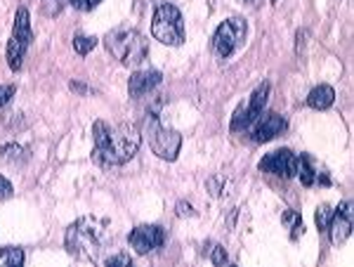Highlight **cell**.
I'll return each mask as SVG.
<instances>
[{
	"label": "cell",
	"mask_w": 354,
	"mask_h": 267,
	"mask_svg": "<svg viewBox=\"0 0 354 267\" xmlns=\"http://www.w3.org/2000/svg\"><path fill=\"white\" fill-rule=\"evenodd\" d=\"M95 154L93 158L102 166H123L140 151L142 135L133 123H111L95 121Z\"/></svg>",
	"instance_id": "obj_1"
},
{
	"label": "cell",
	"mask_w": 354,
	"mask_h": 267,
	"mask_svg": "<svg viewBox=\"0 0 354 267\" xmlns=\"http://www.w3.org/2000/svg\"><path fill=\"white\" fill-rule=\"evenodd\" d=\"M111 246V230L106 218H95V215H85L76 220L66 230V251L76 260L85 263H100L104 251Z\"/></svg>",
	"instance_id": "obj_2"
},
{
	"label": "cell",
	"mask_w": 354,
	"mask_h": 267,
	"mask_svg": "<svg viewBox=\"0 0 354 267\" xmlns=\"http://www.w3.org/2000/svg\"><path fill=\"white\" fill-rule=\"evenodd\" d=\"M106 50L121 59V64L125 66H140L142 62L149 55V41L142 36L140 31H125V28H118V31L106 33L104 38Z\"/></svg>",
	"instance_id": "obj_3"
},
{
	"label": "cell",
	"mask_w": 354,
	"mask_h": 267,
	"mask_svg": "<svg viewBox=\"0 0 354 267\" xmlns=\"http://www.w3.org/2000/svg\"><path fill=\"white\" fill-rule=\"evenodd\" d=\"M151 33L163 45H182L185 43V19L180 10L170 3H163L156 8L151 21Z\"/></svg>",
	"instance_id": "obj_4"
},
{
	"label": "cell",
	"mask_w": 354,
	"mask_h": 267,
	"mask_svg": "<svg viewBox=\"0 0 354 267\" xmlns=\"http://www.w3.org/2000/svg\"><path fill=\"white\" fill-rule=\"evenodd\" d=\"M33 41V31H31V21H28V10L26 8H19L17 10V17H15V28H12V36H10V43H8V64L12 71H19L21 64H24V55L28 50V45Z\"/></svg>",
	"instance_id": "obj_5"
},
{
	"label": "cell",
	"mask_w": 354,
	"mask_h": 267,
	"mask_svg": "<svg viewBox=\"0 0 354 267\" xmlns=\"http://www.w3.org/2000/svg\"><path fill=\"white\" fill-rule=\"evenodd\" d=\"M245 33H248V26L241 17H232V19H225L218 26L213 36V53L218 59H227V57L234 55V50L241 48L245 43Z\"/></svg>",
	"instance_id": "obj_6"
},
{
	"label": "cell",
	"mask_w": 354,
	"mask_h": 267,
	"mask_svg": "<svg viewBox=\"0 0 354 267\" xmlns=\"http://www.w3.org/2000/svg\"><path fill=\"white\" fill-rule=\"evenodd\" d=\"M147 133H149V147L151 151L163 161H175L177 151H180L182 138L175 133V130H168L158 123L156 116H149L147 121Z\"/></svg>",
	"instance_id": "obj_7"
},
{
	"label": "cell",
	"mask_w": 354,
	"mask_h": 267,
	"mask_svg": "<svg viewBox=\"0 0 354 267\" xmlns=\"http://www.w3.org/2000/svg\"><path fill=\"white\" fill-rule=\"evenodd\" d=\"M267 98H270V83L265 81V83H260L258 88H255V93L250 95L248 104L243 102V104L234 111L232 126H230L234 133H239V130H248L255 121H258V118L262 116V111H265Z\"/></svg>",
	"instance_id": "obj_8"
},
{
	"label": "cell",
	"mask_w": 354,
	"mask_h": 267,
	"mask_svg": "<svg viewBox=\"0 0 354 267\" xmlns=\"http://www.w3.org/2000/svg\"><path fill=\"white\" fill-rule=\"evenodd\" d=\"M163 241H165V230L158 225H140L128 234L130 248H133L137 255H147V253L156 251V248L163 246Z\"/></svg>",
	"instance_id": "obj_9"
},
{
	"label": "cell",
	"mask_w": 354,
	"mask_h": 267,
	"mask_svg": "<svg viewBox=\"0 0 354 267\" xmlns=\"http://www.w3.org/2000/svg\"><path fill=\"white\" fill-rule=\"evenodd\" d=\"M258 168L265 170V173L279 175L283 180H290L298 175V156L290 149H277L272 154H267L265 158H260Z\"/></svg>",
	"instance_id": "obj_10"
},
{
	"label": "cell",
	"mask_w": 354,
	"mask_h": 267,
	"mask_svg": "<svg viewBox=\"0 0 354 267\" xmlns=\"http://www.w3.org/2000/svg\"><path fill=\"white\" fill-rule=\"evenodd\" d=\"M352 227H354V211H352V201H345L340 203L338 208L330 215V223H328V234H330V241L335 246H340L347 237L352 234Z\"/></svg>",
	"instance_id": "obj_11"
},
{
	"label": "cell",
	"mask_w": 354,
	"mask_h": 267,
	"mask_svg": "<svg viewBox=\"0 0 354 267\" xmlns=\"http://www.w3.org/2000/svg\"><path fill=\"white\" fill-rule=\"evenodd\" d=\"M253 126H255L253 128V140L255 142H270V140L286 133L288 123H286V118L279 116L277 111H270V113L262 111V116L253 123Z\"/></svg>",
	"instance_id": "obj_12"
},
{
	"label": "cell",
	"mask_w": 354,
	"mask_h": 267,
	"mask_svg": "<svg viewBox=\"0 0 354 267\" xmlns=\"http://www.w3.org/2000/svg\"><path fill=\"white\" fill-rule=\"evenodd\" d=\"M161 71H137L130 76L128 81V93L130 98H142V95L151 93L158 83H161Z\"/></svg>",
	"instance_id": "obj_13"
},
{
	"label": "cell",
	"mask_w": 354,
	"mask_h": 267,
	"mask_svg": "<svg viewBox=\"0 0 354 267\" xmlns=\"http://www.w3.org/2000/svg\"><path fill=\"white\" fill-rule=\"evenodd\" d=\"M333 102H335V90L330 88V85H317V88L307 95V104H310L312 109H319V111L328 109Z\"/></svg>",
	"instance_id": "obj_14"
},
{
	"label": "cell",
	"mask_w": 354,
	"mask_h": 267,
	"mask_svg": "<svg viewBox=\"0 0 354 267\" xmlns=\"http://www.w3.org/2000/svg\"><path fill=\"white\" fill-rule=\"evenodd\" d=\"M319 173H322V170L317 168V163H314L312 156H307V154L298 156V175H300V183L302 185L312 187L319 180Z\"/></svg>",
	"instance_id": "obj_15"
},
{
	"label": "cell",
	"mask_w": 354,
	"mask_h": 267,
	"mask_svg": "<svg viewBox=\"0 0 354 267\" xmlns=\"http://www.w3.org/2000/svg\"><path fill=\"white\" fill-rule=\"evenodd\" d=\"M281 220H283V225L290 230V239L293 241H298L300 237L305 234V223H302V218L295 211H283Z\"/></svg>",
	"instance_id": "obj_16"
},
{
	"label": "cell",
	"mask_w": 354,
	"mask_h": 267,
	"mask_svg": "<svg viewBox=\"0 0 354 267\" xmlns=\"http://www.w3.org/2000/svg\"><path fill=\"white\" fill-rule=\"evenodd\" d=\"M24 263V251L17 246H3L0 248V267H19Z\"/></svg>",
	"instance_id": "obj_17"
},
{
	"label": "cell",
	"mask_w": 354,
	"mask_h": 267,
	"mask_svg": "<svg viewBox=\"0 0 354 267\" xmlns=\"http://www.w3.org/2000/svg\"><path fill=\"white\" fill-rule=\"evenodd\" d=\"M0 156H3L5 161H10V163H19V161H24V158H26V149H24V147H19V145H5L3 149H0Z\"/></svg>",
	"instance_id": "obj_18"
},
{
	"label": "cell",
	"mask_w": 354,
	"mask_h": 267,
	"mask_svg": "<svg viewBox=\"0 0 354 267\" xmlns=\"http://www.w3.org/2000/svg\"><path fill=\"white\" fill-rule=\"evenodd\" d=\"M97 38L95 36H81V33H78V36H73V48H76V53L78 55H88L90 50H95L97 48Z\"/></svg>",
	"instance_id": "obj_19"
},
{
	"label": "cell",
	"mask_w": 354,
	"mask_h": 267,
	"mask_svg": "<svg viewBox=\"0 0 354 267\" xmlns=\"http://www.w3.org/2000/svg\"><path fill=\"white\" fill-rule=\"evenodd\" d=\"M330 215H333V208L326 206V203L317 208V227H319V230H322V232H326V230H328Z\"/></svg>",
	"instance_id": "obj_20"
},
{
	"label": "cell",
	"mask_w": 354,
	"mask_h": 267,
	"mask_svg": "<svg viewBox=\"0 0 354 267\" xmlns=\"http://www.w3.org/2000/svg\"><path fill=\"white\" fill-rule=\"evenodd\" d=\"M68 3H71V8L81 10V12H90V10H95L102 0H68Z\"/></svg>",
	"instance_id": "obj_21"
},
{
	"label": "cell",
	"mask_w": 354,
	"mask_h": 267,
	"mask_svg": "<svg viewBox=\"0 0 354 267\" xmlns=\"http://www.w3.org/2000/svg\"><path fill=\"white\" fill-rule=\"evenodd\" d=\"M15 93H17L15 85H0V109H3V107L15 98Z\"/></svg>",
	"instance_id": "obj_22"
},
{
	"label": "cell",
	"mask_w": 354,
	"mask_h": 267,
	"mask_svg": "<svg viewBox=\"0 0 354 267\" xmlns=\"http://www.w3.org/2000/svg\"><path fill=\"white\" fill-rule=\"evenodd\" d=\"M133 263V258L130 255H125V253H118V255H111V258H104V265H130Z\"/></svg>",
	"instance_id": "obj_23"
},
{
	"label": "cell",
	"mask_w": 354,
	"mask_h": 267,
	"mask_svg": "<svg viewBox=\"0 0 354 267\" xmlns=\"http://www.w3.org/2000/svg\"><path fill=\"white\" fill-rule=\"evenodd\" d=\"M12 194H15V187L10 185L8 178H3V175H0V199H10Z\"/></svg>",
	"instance_id": "obj_24"
},
{
	"label": "cell",
	"mask_w": 354,
	"mask_h": 267,
	"mask_svg": "<svg viewBox=\"0 0 354 267\" xmlns=\"http://www.w3.org/2000/svg\"><path fill=\"white\" fill-rule=\"evenodd\" d=\"M210 260H213L215 265H225L227 263V251L222 246H215L213 248V255H210Z\"/></svg>",
	"instance_id": "obj_25"
},
{
	"label": "cell",
	"mask_w": 354,
	"mask_h": 267,
	"mask_svg": "<svg viewBox=\"0 0 354 267\" xmlns=\"http://www.w3.org/2000/svg\"><path fill=\"white\" fill-rule=\"evenodd\" d=\"M177 215H180V218H185V215H194V208L189 206V203L180 201L177 203Z\"/></svg>",
	"instance_id": "obj_26"
}]
</instances>
